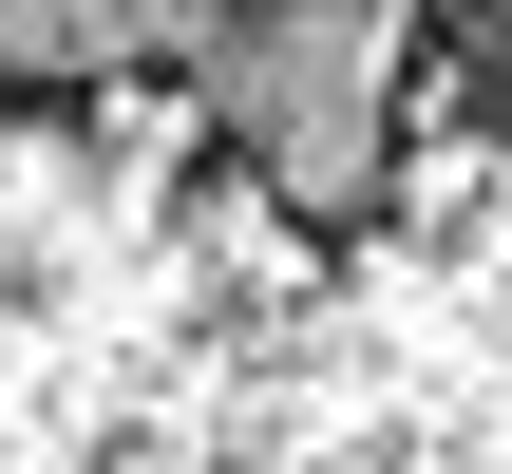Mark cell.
<instances>
[{
    "mask_svg": "<svg viewBox=\"0 0 512 474\" xmlns=\"http://www.w3.org/2000/svg\"><path fill=\"white\" fill-rule=\"evenodd\" d=\"M0 474H512V0H0Z\"/></svg>",
    "mask_w": 512,
    "mask_h": 474,
    "instance_id": "cell-1",
    "label": "cell"
}]
</instances>
